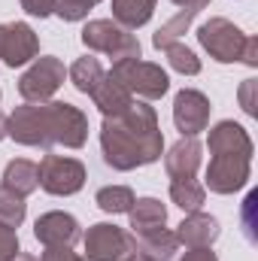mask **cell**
I'll list each match as a JSON object with an SVG mask.
<instances>
[{
  "label": "cell",
  "mask_w": 258,
  "mask_h": 261,
  "mask_svg": "<svg viewBox=\"0 0 258 261\" xmlns=\"http://www.w3.org/2000/svg\"><path fill=\"white\" fill-rule=\"evenodd\" d=\"M85 243V258L88 261H128L137 255V240L119 225L110 222H97L85 231L82 237Z\"/></svg>",
  "instance_id": "52a82bcc"
},
{
  "label": "cell",
  "mask_w": 258,
  "mask_h": 261,
  "mask_svg": "<svg viewBox=\"0 0 258 261\" xmlns=\"http://www.w3.org/2000/svg\"><path fill=\"white\" fill-rule=\"evenodd\" d=\"M155 3L158 0H113V21L125 31H137L152 18Z\"/></svg>",
  "instance_id": "44dd1931"
},
{
  "label": "cell",
  "mask_w": 258,
  "mask_h": 261,
  "mask_svg": "<svg viewBox=\"0 0 258 261\" xmlns=\"http://www.w3.org/2000/svg\"><path fill=\"white\" fill-rule=\"evenodd\" d=\"M131 94L143 97V100H158L167 94L170 88V79L167 73L161 70V64H152V61H140V58H125V61H116L110 70Z\"/></svg>",
  "instance_id": "8992f818"
},
{
  "label": "cell",
  "mask_w": 258,
  "mask_h": 261,
  "mask_svg": "<svg viewBox=\"0 0 258 261\" xmlns=\"http://www.w3.org/2000/svg\"><path fill=\"white\" fill-rule=\"evenodd\" d=\"M173 234H176L179 246H186V249H207V246H213L219 240L222 228H219L216 216L197 210V213H186V219L179 222V228Z\"/></svg>",
  "instance_id": "5bb4252c"
},
{
  "label": "cell",
  "mask_w": 258,
  "mask_h": 261,
  "mask_svg": "<svg viewBox=\"0 0 258 261\" xmlns=\"http://www.w3.org/2000/svg\"><path fill=\"white\" fill-rule=\"evenodd\" d=\"M200 161H203V146L197 143V137H179L164 155V170L170 179H194Z\"/></svg>",
  "instance_id": "9a60e30c"
},
{
  "label": "cell",
  "mask_w": 258,
  "mask_h": 261,
  "mask_svg": "<svg viewBox=\"0 0 258 261\" xmlns=\"http://www.w3.org/2000/svg\"><path fill=\"white\" fill-rule=\"evenodd\" d=\"M34 237L43 246H73L82 237V231H79L76 216H70L64 210H52L34 222Z\"/></svg>",
  "instance_id": "7c38bea8"
},
{
  "label": "cell",
  "mask_w": 258,
  "mask_h": 261,
  "mask_svg": "<svg viewBox=\"0 0 258 261\" xmlns=\"http://www.w3.org/2000/svg\"><path fill=\"white\" fill-rule=\"evenodd\" d=\"M100 0H55V15L61 21H82Z\"/></svg>",
  "instance_id": "4316f807"
},
{
  "label": "cell",
  "mask_w": 258,
  "mask_h": 261,
  "mask_svg": "<svg viewBox=\"0 0 258 261\" xmlns=\"http://www.w3.org/2000/svg\"><path fill=\"white\" fill-rule=\"evenodd\" d=\"M252 176V158L246 155H213L207 167V189L213 195H234L246 189Z\"/></svg>",
  "instance_id": "9c48e42d"
},
{
  "label": "cell",
  "mask_w": 258,
  "mask_h": 261,
  "mask_svg": "<svg viewBox=\"0 0 258 261\" xmlns=\"http://www.w3.org/2000/svg\"><path fill=\"white\" fill-rule=\"evenodd\" d=\"M67 70L64 61L55 58V55H43V58H34V64L28 67L18 79V94L24 103H46L55 97V91L64 85Z\"/></svg>",
  "instance_id": "5b68a950"
},
{
  "label": "cell",
  "mask_w": 258,
  "mask_h": 261,
  "mask_svg": "<svg viewBox=\"0 0 258 261\" xmlns=\"http://www.w3.org/2000/svg\"><path fill=\"white\" fill-rule=\"evenodd\" d=\"M12 261H40V258H37V255H31V252H21V249H18Z\"/></svg>",
  "instance_id": "836d02e7"
},
{
  "label": "cell",
  "mask_w": 258,
  "mask_h": 261,
  "mask_svg": "<svg viewBox=\"0 0 258 261\" xmlns=\"http://www.w3.org/2000/svg\"><path fill=\"white\" fill-rule=\"evenodd\" d=\"M134 192H131L128 186H107V189H100L97 195H94V203L104 210V213H110V216H122V213H128L131 206H134Z\"/></svg>",
  "instance_id": "cb8c5ba5"
},
{
  "label": "cell",
  "mask_w": 258,
  "mask_h": 261,
  "mask_svg": "<svg viewBox=\"0 0 258 261\" xmlns=\"http://www.w3.org/2000/svg\"><path fill=\"white\" fill-rule=\"evenodd\" d=\"M207 146H210V155H246V158H252V152H255L249 130L231 119H222L210 128Z\"/></svg>",
  "instance_id": "4fadbf2b"
},
{
  "label": "cell",
  "mask_w": 258,
  "mask_h": 261,
  "mask_svg": "<svg viewBox=\"0 0 258 261\" xmlns=\"http://www.w3.org/2000/svg\"><path fill=\"white\" fill-rule=\"evenodd\" d=\"M170 3H176V6H186V3H192V0H170Z\"/></svg>",
  "instance_id": "d590c367"
},
{
  "label": "cell",
  "mask_w": 258,
  "mask_h": 261,
  "mask_svg": "<svg viewBox=\"0 0 258 261\" xmlns=\"http://www.w3.org/2000/svg\"><path fill=\"white\" fill-rule=\"evenodd\" d=\"M91 100H94V107L104 113V119H110V116H122V113L128 110L131 103H134V94H131L113 73H104V79H100V82L94 85V91H91Z\"/></svg>",
  "instance_id": "e0dca14e"
},
{
  "label": "cell",
  "mask_w": 258,
  "mask_h": 261,
  "mask_svg": "<svg viewBox=\"0 0 258 261\" xmlns=\"http://www.w3.org/2000/svg\"><path fill=\"white\" fill-rule=\"evenodd\" d=\"M131 228L134 234H146V231H158L167 225V206L158 197H137L134 206L128 210Z\"/></svg>",
  "instance_id": "ffe728a7"
},
{
  "label": "cell",
  "mask_w": 258,
  "mask_h": 261,
  "mask_svg": "<svg viewBox=\"0 0 258 261\" xmlns=\"http://www.w3.org/2000/svg\"><path fill=\"white\" fill-rule=\"evenodd\" d=\"M40 261H88L85 255H76L73 246H46Z\"/></svg>",
  "instance_id": "f1b7e54d"
},
{
  "label": "cell",
  "mask_w": 258,
  "mask_h": 261,
  "mask_svg": "<svg viewBox=\"0 0 258 261\" xmlns=\"http://www.w3.org/2000/svg\"><path fill=\"white\" fill-rule=\"evenodd\" d=\"M21 9L34 18H46V15H52L55 0H21Z\"/></svg>",
  "instance_id": "4dcf8cb0"
},
{
  "label": "cell",
  "mask_w": 258,
  "mask_h": 261,
  "mask_svg": "<svg viewBox=\"0 0 258 261\" xmlns=\"http://www.w3.org/2000/svg\"><path fill=\"white\" fill-rule=\"evenodd\" d=\"M40 55V37L28 21L0 24V61L6 67H24Z\"/></svg>",
  "instance_id": "30bf717a"
},
{
  "label": "cell",
  "mask_w": 258,
  "mask_h": 261,
  "mask_svg": "<svg viewBox=\"0 0 258 261\" xmlns=\"http://www.w3.org/2000/svg\"><path fill=\"white\" fill-rule=\"evenodd\" d=\"M210 97L197 88H183L173 97V125L183 137H197L210 128Z\"/></svg>",
  "instance_id": "8fae6325"
},
{
  "label": "cell",
  "mask_w": 258,
  "mask_h": 261,
  "mask_svg": "<svg viewBox=\"0 0 258 261\" xmlns=\"http://www.w3.org/2000/svg\"><path fill=\"white\" fill-rule=\"evenodd\" d=\"M40 189L46 195L70 197L85 186V164L67 155H46L40 164Z\"/></svg>",
  "instance_id": "ba28073f"
},
{
  "label": "cell",
  "mask_w": 258,
  "mask_h": 261,
  "mask_svg": "<svg viewBox=\"0 0 258 261\" xmlns=\"http://www.w3.org/2000/svg\"><path fill=\"white\" fill-rule=\"evenodd\" d=\"M104 67H100V61L97 58H91V55H85V58H79V61H73V67H70V82H73V88L76 91H82V94H91L94 91V85L104 79Z\"/></svg>",
  "instance_id": "7402d4cb"
},
{
  "label": "cell",
  "mask_w": 258,
  "mask_h": 261,
  "mask_svg": "<svg viewBox=\"0 0 258 261\" xmlns=\"http://www.w3.org/2000/svg\"><path fill=\"white\" fill-rule=\"evenodd\" d=\"M170 200L183 210V213H197L207 200V189L197 179H173L170 182Z\"/></svg>",
  "instance_id": "603a6c76"
},
{
  "label": "cell",
  "mask_w": 258,
  "mask_h": 261,
  "mask_svg": "<svg viewBox=\"0 0 258 261\" xmlns=\"http://www.w3.org/2000/svg\"><path fill=\"white\" fill-rule=\"evenodd\" d=\"M137 240V255L146 261H173V252L179 249V240L173 231L158 228V231H146V234H134Z\"/></svg>",
  "instance_id": "ac0fdd59"
},
{
  "label": "cell",
  "mask_w": 258,
  "mask_h": 261,
  "mask_svg": "<svg viewBox=\"0 0 258 261\" xmlns=\"http://www.w3.org/2000/svg\"><path fill=\"white\" fill-rule=\"evenodd\" d=\"M240 64H246V67H258V40H255V37H246V46H243Z\"/></svg>",
  "instance_id": "1f68e13d"
},
{
  "label": "cell",
  "mask_w": 258,
  "mask_h": 261,
  "mask_svg": "<svg viewBox=\"0 0 258 261\" xmlns=\"http://www.w3.org/2000/svg\"><path fill=\"white\" fill-rule=\"evenodd\" d=\"M6 137L31 149H82L88 140V116L67 100L21 103L6 116Z\"/></svg>",
  "instance_id": "7a4b0ae2"
},
{
  "label": "cell",
  "mask_w": 258,
  "mask_h": 261,
  "mask_svg": "<svg viewBox=\"0 0 258 261\" xmlns=\"http://www.w3.org/2000/svg\"><path fill=\"white\" fill-rule=\"evenodd\" d=\"M255 88H258L255 79H246V82L240 85V107H243V113H246V116H252V119L258 116V110H255Z\"/></svg>",
  "instance_id": "f546056e"
},
{
  "label": "cell",
  "mask_w": 258,
  "mask_h": 261,
  "mask_svg": "<svg viewBox=\"0 0 258 261\" xmlns=\"http://www.w3.org/2000/svg\"><path fill=\"white\" fill-rule=\"evenodd\" d=\"M3 189L15 192L18 197H28L40 189V167L28 158H12L3 170Z\"/></svg>",
  "instance_id": "d6986e66"
},
{
  "label": "cell",
  "mask_w": 258,
  "mask_h": 261,
  "mask_svg": "<svg viewBox=\"0 0 258 261\" xmlns=\"http://www.w3.org/2000/svg\"><path fill=\"white\" fill-rule=\"evenodd\" d=\"M164 55H167V64L173 67L176 73H183V76H197L200 73V58L194 55L186 43H170L164 49Z\"/></svg>",
  "instance_id": "484cf974"
},
{
  "label": "cell",
  "mask_w": 258,
  "mask_h": 261,
  "mask_svg": "<svg viewBox=\"0 0 258 261\" xmlns=\"http://www.w3.org/2000/svg\"><path fill=\"white\" fill-rule=\"evenodd\" d=\"M18 249H21V246H18V234H15V228L0 225V261H12Z\"/></svg>",
  "instance_id": "83f0119b"
},
{
  "label": "cell",
  "mask_w": 258,
  "mask_h": 261,
  "mask_svg": "<svg viewBox=\"0 0 258 261\" xmlns=\"http://www.w3.org/2000/svg\"><path fill=\"white\" fill-rule=\"evenodd\" d=\"M100 152L107 167L128 173L155 164L164 152V134L149 103H131L122 116H110L100 125Z\"/></svg>",
  "instance_id": "6da1fadb"
},
{
  "label": "cell",
  "mask_w": 258,
  "mask_h": 261,
  "mask_svg": "<svg viewBox=\"0 0 258 261\" xmlns=\"http://www.w3.org/2000/svg\"><path fill=\"white\" fill-rule=\"evenodd\" d=\"M24 216H28V203H24V197H18L15 192H9V189L0 186V225H6V228H18V225L24 222Z\"/></svg>",
  "instance_id": "d4e9b609"
},
{
  "label": "cell",
  "mask_w": 258,
  "mask_h": 261,
  "mask_svg": "<svg viewBox=\"0 0 258 261\" xmlns=\"http://www.w3.org/2000/svg\"><path fill=\"white\" fill-rule=\"evenodd\" d=\"M210 3H213V0H192V3H186V6H179V12L155 31L152 46H155L158 52H164L170 43H179V40H183V34L192 28V21L203 12V9H207V6H210Z\"/></svg>",
  "instance_id": "2e32d148"
},
{
  "label": "cell",
  "mask_w": 258,
  "mask_h": 261,
  "mask_svg": "<svg viewBox=\"0 0 258 261\" xmlns=\"http://www.w3.org/2000/svg\"><path fill=\"white\" fill-rule=\"evenodd\" d=\"M82 46L91 49V52H100L107 58L116 61H125V58H140V40L125 31L122 24H116L113 18H94L82 28Z\"/></svg>",
  "instance_id": "3957f363"
},
{
  "label": "cell",
  "mask_w": 258,
  "mask_h": 261,
  "mask_svg": "<svg viewBox=\"0 0 258 261\" xmlns=\"http://www.w3.org/2000/svg\"><path fill=\"white\" fill-rule=\"evenodd\" d=\"M246 37L249 34H243L234 21L222 18V15H216V18H210L197 28V40H200L203 52L219 64H237L240 55H243Z\"/></svg>",
  "instance_id": "277c9868"
},
{
  "label": "cell",
  "mask_w": 258,
  "mask_h": 261,
  "mask_svg": "<svg viewBox=\"0 0 258 261\" xmlns=\"http://www.w3.org/2000/svg\"><path fill=\"white\" fill-rule=\"evenodd\" d=\"M128 261H146V258H140V255H131V258Z\"/></svg>",
  "instance_id": "8d00e7d4"
},
{
  "label": "cell",
  "mask_w": 258,
  "mask_h": 261,
  "mask_svg": "<svg viewBox=\"0 0 258 261\" xmlns=\"http://www.w3.org/2000/svg\"><path fill=\"white\" fill-rule=\"evenodd\" d=\"M6 137V116H0V140Z\"/></svg>",
  "instance_id": "e575fe53"
},
{
  "label": "cell",
  "mask_w": 258,
  "mask_h": 261,
  "mask_svg": "<svg viewBox=\"0 0 258 261\" xmlns=\"http://www.w3.org/2000/svg\"><path fill=\"white\" fill-rule=\"evenodd\" d=\"M176 261H219V255L213 252V246H207V249H186L183 258Z\"/></svg>",
  "instance_id": "d6a6232c"
}]
</instances>
